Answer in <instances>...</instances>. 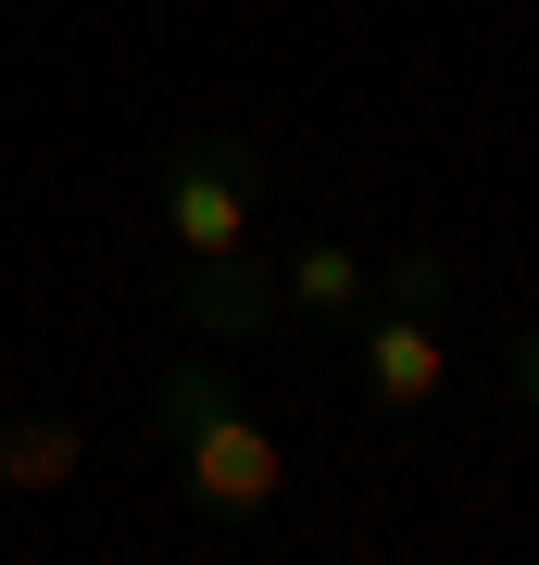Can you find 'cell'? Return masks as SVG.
Masks as SVG:
<instances>
[{
	"mask_svg": "<svg viewBox=\"0 0 539 565\" xmlns=\"http://www.w3.org/2000/svg\"><path fill=\"white\" fill-rule=\"evenodd\" d=\"M163 239L188 264V315L214 327V340H251V327H277V252H263L251 226V139H188L163 163Z\"/></svg>",
	"mask_w": 539,
	"mask_h": 565,
	"instance_id": "6da1fadb",
	"label": "cell"
},
{
	"mask_svg": "<svg viewBox=\"0 0 539 565\" xmlns=\"http://www.w3.org/2000/svg\"><path fill=\"white\" fill-rule=\"evenodd\" d=\"M151 415H163V452H176V490H188L201 527H251V515L289 503V440H277L226 377L176 364V377L151 390Z\"/></svg>",
	"mask_w": 539,
	"mask_h": 565,
	"instance_id": "7a4b0ae2",
	"label": "cell"
},
{
	"mask_svg": "<svg viewBox=\"0 0 539 565\" xmlns=\"http://www.w3.org/2000/svg\"><path fill=\"white\" fill-rule=\"evenodd\" d=\"M440 252H401V277H389V302L364 315V390H377L389 415H414V403H440L452 390V340H440Z\"/></svg>",
	"mask_w": 539,
	"mask_h": 565,
	"instance_id": "3957f363",
	"label": "cell"
},
{
	"mask_svg": "<svg viewBox=\"0 0 539 565\" xmlns=\"http://www.w3.org/2000/svg\"><path fill=\"white\" fill-rule=\"evenodd\" d=\"M76 465H88V427L76 415H0V490L39 503V490H63Z\"/></svg>",
	"mask_w": 539,
	"mask_h": 565,
	"instance_id": "277c9868",
	"label": "cell"
},
{
	"mask_svg": "<svg viewBox=\"0 0 539 565\" xmlns=\"http://www.w3.org/2000/svg\"><path fill=\"white\" fill-rule=\"evenodd\" d=\"M364 289H377V277H364L352 239H301V252H277V302H289V315H352Z\"/></svg>",
	"mask_w": 539,
	"mask_h": 565,
	"instance_id": "5b68a950",
	"label": "cell"
},
{
	"mask_svg": "<svg viewBox=\"0 0 539 565\" xmlns=\"http://www.w3.org/2000/svg\"><path fill=\"white\" fill-rule=\"evenodd\" d=\"M502 390H515V403H527V415H539V315H527V327H515V340H502Z\"/></svg>",
	"mask_w": 539,
	"mask_h": 565,
	"instance_id": "8992f818",
	"label": "cell"
}]
</instances>
